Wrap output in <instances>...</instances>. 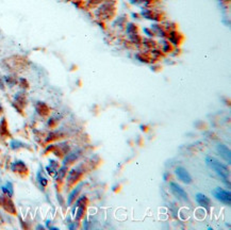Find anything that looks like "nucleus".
Returning <instances> with one entry per match:
<instances>
[{
    "label": "nucleus",
    "instance_id": "f257e3e1",
    "mask_svg": "<svg viewBox=\"0 0 231 230\" xmlns=\"http://www.w3.org/2000/svg\"><path fill=\"white\" fill-rule=\"evenodd\" d=\"M206 162L210 167L213 170L215 173L217 174L220 179L224 181V183L227 184L228 187H230V181H229V170L225 164H223L222 162H219L217 159H215L214 157H207Z\"/></svg>",
    "mask_w": 231,
    "mask_h": 230
},
{
    "label": "nucleus",
    "instance_id": "f03ea898",
    "mask_svg": "<svg viewBox=\"0 0 231 230\" xmlns=\"http://www.w3.org/2000/svg\"><path fill=\"white\" fill-rule=\"evenodd\" d=\"M213 195L216 199H218L220 202L225 203L227 206H230L231 203V194L229 191L222 189V187H216L213 191Z\"/></svg>",
    "mask_w": 231,
    "mask_h": 230
},
{
    "label": "nucleus",
    "instance_id": "7ed1b4c3",
    "mask_svg": "<svg viewBox=\"0 0 231 230\" xmlns=\"http://www.w3.org/2000/svg\"><path fill=\"white\" fill-rule=\"evenodd\" d=\"M170 189H172V191L175 193L176 196L179 197L180 199L184 200V202H188V200L186 192L183 190V187H181L178 183H176V182H170Z\"/></svg>",
    "mask_w": 231,
    "mask_h": 230
},
{
    "label": "nucleus",
    "instance_id": "20e7f679",
    "mask_svg": "<svg viewBox=\"0 0 231 230\" xmlns=\"http://www.w3.org/2000/svg\"><path fill=\"white\" fill-rule=\"evenodd\" d=\"M176 175H177L178 179H179L180 181H182L183 183H186V184H190L192 182V177L191 175L188 174V171L185 170V168L183 167H177L175 171Z\"/></svg>",
    "mask_w": 231,
    "mask_h": 230
},
{
    "label": "nucleus",
    "instance_id": "39448f33",
    "mask_svg": "<svg viewBox=\"0 0 231 230\" xmlns=\"http://www.w3.org/2000/svg\"><path fill=\"white\" fill-rule=\"evenodd\" d=\"M0 206H2L7 212H9L11 214L16 213L15 206H14V203H13V202L11 200V198L10 197H2L1 200H0Z\"/></svg>",
    "mask_w": 231,
    "mask_h": 230
},
{
    "label": "nucleus",
    "instance_id": "423d86ee",
    "mask_svg": "<svg viewBox=\"0 0 231 230\" xmlns=\"http://www.w3.org/2000/svg\"><path fill=\"white\" fill-rule=\"evenodd\" d=\"M167 38H168V41H169V43L172 44V46H179L181 44V42H182V35L175 30L168 31Z\"/></svg>",
    "mask_w": 231,
    "mask_h": 230
},
{
    "label": "nucleus",
    "instance_id": "0eeeda50",
    "mask_svg": "<svg viewBox=\"0 0 231 230\" xmlns=\"http://www.w3.org/2000/svg\"><path fill=\"white\" fill-rule=\"evenodd\" d=\"M82 175V173L78 170V168H73L68 173V176H67V184L68 186H72L75 182H77L79 180V178Z\"/></svg>",
    "mask_w": 231,
    "mask_h": 230
},
{
    "label": "nucleus",
    "instance_id": "6e6552de",
    "mask_svg": "<svg viewBox=\"0 0 231 230\" xmlns=\"http://www.w3.org/2000/svg\"><path fill=\"white\" fill-rule=\"evenodd\" d=\"M217 151L219 152V155L223 157V159L227 161V163L230 164V161H231V155H230V150L228 147H226L225 145L219 144L217 145Z\"/></svg>",
    "mask_w": 231,
    "mask_h": 230
},
{
    "label": "nucleus",
    "instance_id": "1a4fd4ad",
    "mask_svg": "<svg viewBox=\"0 0 231 230\" xmlns=\"http://www.w3.org/2000/svg\"><path fill=\"white\" fill-rule=\"evenodd\" d=\"M196 202H198V205H200L201 207H203L206 210H209L210 209V199L206 196L204 194H201V193H197L196 194Z\"/></svg>",
    "mask_w": 231,
    "mask_h": 230
},
{
    "label": "nucleus",
    "instance_id": "9d476101",
    "mask_svg": "<svg viewBox=\"0 0 231 230\" xmlns=\"http://www.w3.org/2000/svg\"><path fill=\"white\" fill-rule=\"evenodd\" d=\"M12 170L17 173H27L28 168L23 161H16L12 164Z\"/></svg>",
    "mask_w": 231,
    "mask_h": 230
},
{
    "label": "nucleus",
    "instance_id": "9b49d317",
    "mask_svg": "<svg viewBox=\"0 0 231 230\" xmlns=\"http://www.w3.org/2000/svg\"><path fill=\"white\" fill-rule=\"evenodd\" d=\"M36 111H38V113L40 115L46 116V115H48V113H49V108L46 104L40 101L36 104Z\"/></svg>",
    "mask_w": 231,
    "mask_h": 230
},
{
    "label": "nucleus",
    "instance_id": "f8f14e48",
    "mask_svg": "<svg viewBox=\"0 0 231 230\" xmlns=\"http://www.w3.org/2000/svg\"><path fill=\"white\" fill-rule=\"evenodd\" d=\"M152 30H153V34H157L160 38H166L167 32L164 30V28L160 25H152Z\"/></svg>",
    "mask_w": 231,
    "mask_h": 230
},
{
    "label": "nucleus",
    "instance_id": "ddd939ff",
    "mask_svg": "<svg viewBox=\"0 0 231 230\" xmlns=\"http://www.w3.org/2000/svg\"><path fill=\"white\" fill-rule=\"evenodd\" d=\"M14 104H17L20 105V108L23 109V107L26 105V96L23 93H17L14 97Z\"/></svg>",
    "mask_w": 231,
    "mask_h": 230
},
{
    "label": "nucleus",
    "instance_id": "4468645a",
    "mask_svg": "<svg viewBox=\"0 0 231 230\" xmlns=\"http://www.w3.org/2000/svg\"><path fill=\"white\" fill-rule=\"evenodd\" d=\"M81 191V186L77 187L76 189L73 190V192L69 194V196H68V200H67V203L68 205H72V202H73V200L76 199V197H77V195L79 194V192Z\"/></svg>",
    "mask_w": 231,
    "mask_h": 230
},
{
    "label": "nucleus",
    "instance_id": "2eb2a0df",
    "mask_svg": "<svg viewBox=\"0 0 231 230\" xmlns=\"http://www.w3.org/2000/svg\"><path fill=\"white\" fill-rule=\"evenodd\" d=\"M57 166H58V163L56 162V161H50V164H49L48 166L46 167V171L49 173V175L51 176H56L57 174Z\"/></svg>",
    "mask_w": 231,
    "mask_h": 230
},
{
    "label": "nucleus",
    "instance_id": "dca6fc26",
    "mask_svg": "<svg viewBox=\"0 0 231 230\" xmlns=\"http://www.w3.org/2000/svg\"><path fill=\"white\" fill-rule=\"evenodd\" d=\"M78 152H72V153H69V155H67L66 156V158H65L64 159V165H67V164H70V163H73V161H76L77 160V158H78Z\"/></svg>",
    "mask_w": 231,
    "mask_h": 230
},
{
    "label": "nucleus",
    "instance_id": "f3484780",
    "mask_svg": "<svg viewBox=\"0 0 231 230\" xmlns=\"http://www.w3.org/2000/svg\"><path fill=\"white\" fill-rule=\"evenodd\" d=\"M2 192H3L8 197H12V195H13V186H12L11 182H7L6 186L2 187Z\"/></svg>",
    "mask_w": 231,
    "mask_h": 230
},
{
    "label": "nucleus",
    "instance_id": "a211bd4d",
    "mask_svg": "<svg viewBox=\"0 0 231 230\" xmlns=\"http://www.w3.org/2000/svg\"><path fill=\"white\" fill-rule=\"evenodd\" d=\"M66 170H67V166L66 165H64V166H62L61 168H60L59 171H57V174H56V178H57V180H62L63 178H64V176H65V174H66Z\"/></svg>",
    "mask_w": 231,
    "mask_h": 230
},
{
    "label": "nucleus",
    "instance_id": "6ab92c4d",
    "mask_svg": "<svg viewBox=\"0 0 231 230\" xmlns=\"http://www.w3.org/2000/svg\"><path fill=\"white\" fill-rule=\"evenodd\" d=\"M142 41H143V44L145 45L147 48H149V49L156 48L157 45H158V44H157V42L152 41V39H150V38H144V39H142Z\"/></svg>",
    "mask_w": 231,
    "mask_h": 230
},
{
    "label": "nucleus",
    "instance_id": "aec40b11",
    "mask_svg": "<svg viewBox=\"0 0 231 230\" xmlns=\"http://www.w3.org/2000/svg\"><path fill=\"white\" fill-rule=\"evenodd\" d=\"M138 29L134 23H129V25H128V27H127L128 34H130V35L131 34H138Z\"/></svg>",
    "mask_w": 231,
    "mask_h": 230
},
{
    "label": "nucleus",
    "instance_id": "412c9836",
    "mask_svg": "<svg viewBox=\"0 0 231 230\" xmlns=\"http://www.w3.org/2000/svg\"><path fill=\"white\" fill-rule=\"evenodd\" d=\"M78 209L77 211V214H76V221H79V219L83 216V213H84V210H85V206H78V207H76Z\"/></svg>",
    "mask_w": 231,
    "mask_h": 230
},
{
    "label": "nucleus",
    "instance_id": "4be33fe9",
    "mask_svg": "<svg viewBox=\"0 0 231 230\" xmlns=\"http://www.w3.org/2000/svg\"><path fill=\"white\" fill-rule=\"evenodd\" d=\"M4 80H6V82L9 86H14L17 82V80L15 79V77H12V76L4 77Z\"/></svg>",
    "mask_w": 231,
    "mask_h": 230
},
{
    "label": "nucleus",
    "instance_id": "5701e85b",
    "mask_svg": "<svg viewBox=\"0 0 231 230\" xmlns=\"http://www.w3.org/2000/svg\"><path fill=\"white\" fill-rule=\"evenodd\" d=\"M136 57H138V59L141 61V62H144V63H149L150 62V57H149L148 54H138L136 55Z\"/></svg>",
    "mask_w": 231,
    "mask_h": 230
},
{
    "label": "nucleus",
    "instance_id": "b1692460",
    "mask_svg": "<svg viewBox=\"0 0 231 230\" xmlns=\"http://www.w3.org/2000/svg\"><path fill=\"white\" fill-rule=\"evenodd\" d=\"M130 41L132 42L133 44L138 45V44H141L142 38H141V36L138 35V34H131V35H130Z\"/></svg>",
    "mask_w": 231,
    "mask_h": 230
},
{
    "label": "nucleus",
    "instance_id": "393cba45",
    "mask_svg": "<svg viewBox=\"0 0 231 230\" xmlns=\"http://www.w3.org/2000/svg\"><path fill=\"white\" fill-rule=\"evenodd\" d=\"M38 182L41 183V186H42V187H46V186H47V179H46L44 176H42V175H41V173H38Z\"/></svg>",
    "mask_w": 231,
    "mask_h": 230
},
{
    "label": "nucleus",
    "instance_id": "a878e982",
    "mask_svg": "<svg viewBox=\"0 0 231 230\" xmlns=\"http://www.w3.org/2000/svg\"><path fill=\"white\" fill-rule=\"evenodd\" d=\"M163 51L164 52H170L173 51V46L170 43H167V42H165L164 45H163Z\"/></svg>",
    "mask_w": 231,
    "mask_h": 230
},
{
    "label": "nucleus",
    "instance_id": "bb28decb",
    "mask_svg": "<svg viewBox=\"0 0 231 230\" xmlns=\"http://www.w3.org/2000/svg\"><path fill=\"white\" fill-rule=\"evenodd\" d=\"M19 82H20V86H23V89H27L28 88V81L26 79H19Z\"/></svg>",
    "mask_w": 231,
    "mask_h": 230
},
{
    "label": "nucleus",
    "instance_id": "cd10ccee",
    "mask_svg": "<svg viewBox=\"0 0 231 230\" xmlns=\"http://www.w3.org/2000/svg\"><path fill=\"white\" fill-rule=\"evenodd\" d=\"M144 32L147 33V35H149V36H153V32L150 30H148V29H146V28L144 29Z\"/></svg>",
    "mask_w": 231,
    "mask_h": 230
},
{
    "label": "nucleus",
    "instance_id": "c85d7f7f",
    "mask_svg": "<svg viewBox=\"0 0 231 230\" xmlns=\"http://www.w3.org/2000/svg\"><path fill=\"white\" fill-rule=\"evenodd\" d=\"M6 89V86H4V82L1 79V77H0V89Z\"/></svg>",
    "mask_w": 231,
    "mask_h": 230
},
{
    "label": "nucleus",
    "instance_id": "c756f323",
    "mask_svg": "<svg viewBox=\"0 0 231 230\" xmlns=\"http://www.w3.org/2000/svg\"><path fill=\"white\" fill-rule=\"evenodd\" d=\"M2 111H3V109H2V105H0V114H1V113H2Z\"/></svg>",
    "mask_w": 231,
    "mask_h": 230
}]
</instances>
